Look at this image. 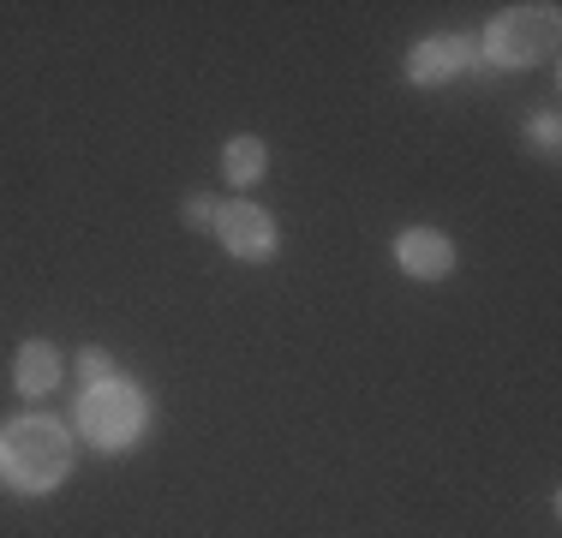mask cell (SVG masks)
<instances>
[{"label": "cell", "mask_w": 562, "mask_h": 538, "mask_svg": "<svg viewBox=\"0 0 562 538\" xmlns=\"http://www.w3.org/2000/svg\"><path fill=\"white\" fill-rule=\"evenodd\" d=\"M72 473V437L66 425L43 419V413H24L0 430V484L19 496H48L55 484Z\"/></svg>", "instance_id": "obj_1"}, {"label": "cell", "mask_w": 562, "mask_h": 538, "mask_svg": "<svg viewBox=\"0 0 562 538\" xmlns=\"http://www.w3.org/2000/svg\"><path fill=\"white\" fill-rule=\"evenodd\" d=\"M78 425H85V437L97 442V449L120 455L144 425H150V407H144V395L126 383V377H102V383H85Z\"/></svg>", "instance_id": "obj_2"}, {"label": "cell", "mask_w": 562, "mask_h": 538, "mask_svg": "<svg viewBox=\"0 0 562 538\" xmlns=\"http://www.w3.org/2000/svg\"><path fill=\"white\" fill-rule=\"evenodd\" d=\"M557 48V7H508L491 19V31L479 36V54L497 66H532L551 60Z\"/></svg>", "instance_id": "obj_3"}, {"label": "cell", "mask_w": 562, "mask_h": 538, "mask_svg": "<svg viewBox=\"0 0 562 538\" xmlns=\"http://www.w3.org/2000/svg\"><path fill=\"white\" fill-rule=\"evenodd\" d=\"M216 239L227 246V258H239V264H270L276 246H281V227H276V215L258 210V204H222Z\"/></svg>", "instance_id": "obj_4"}, {"label": "cell", "mask_w": 562, "mask_h": 538, "mask_svg": "<svg viewBox=\"0 0 562 538\" xmlns=\"http://www.w3.org/2000/svg\"><path fill=\"white\" fill-rule=\"evenodd\" d=\"M473 60H479V36H467V31L419 36V43L407 48V78L413 85H449V78L467 72Z\"/></svg>", "instance_id": "obj_5"}, {"label": "cell", "mask_w": 562, "mask_h": 538, "mask_svg": "<svg viewBox=\"0 0 562 538\" xmlns=\"http://www.w3.org/2000/svg\"><path fill=\"white\" fill-rule=\"evenodd\" d=\"M395 264L407 269L413 281H443L454 269V239L437 234V227H407L395 239Z\"/></svg>", "instance_id": "obj_6"}, {"label": "cell", "mask_w": 562, "mask_h": 538, "mask_svg": "<svg viewBox=\"0 0 562 538\" xmlns=\"http://www.w3.org/2000/svg\"><path fill=\"white\" fill-rule=\"evenodd\" d=\"M12 383H19V395H48L60 383V354L48 341H24L12 359Z\"/></svg>", "instance_id": "obj_7"}, {"label": "cell", "mask_w": 562, "mask_h": 538, "mask_svg": "<svg viewBox=\"0 0 562 538\" xmlns=\"http://www.w3.org/2000/svg\"><path fill=\"white\" fill-rule=\"evenodd\" d=\"M270 150H263V138H251V132H239V138H227V150H222V168H227V180L234 186H251V180H263V161Z\"/></svg>", "instance_id": "obj_8"}, {"label": "cell", "mask_w": 562, "mask_h": 538, "mask_svg": "<svg viewBox=\"0 0 562 538\" xmlns=\"http://www.w3.org/2000/svg\"><path fill=\"white\" fill-rule=\"evenodd\" d=\"M186 227H210L216 234V215H222V198H186Z\"/></svg>", "instance_id": "obj_9"}, {"label": "cell", "mask_w": 562, "mask_h": 538, "mask_svg": "<svg viewBox=\"0 0 562 538\" xmlns=\"http://www.w3.org/2000/svg\"><path fill=\"white\" fill-rule=\"evenodd\" d=\"M532 144H539L544 156H557V144H562V120H557V114H539V120H532Z\"/></svg>", "instance_id": "obj_10"}, {"label": "cell", "mask_w": 562, "mask_h": 538, "mask_svg": "<svg viewBox=\"0 0 562 538\" xmlns=\"http://www.w3.org/2000/svg\"><path fill=\"white\" fill-rule=\"evenodd\" d=\"M78 377H85V383H102V377H114V371H109V354H102V347H85V354H78Z\"/></svg>", "instance_id": "obj_11"}]
</instances>
